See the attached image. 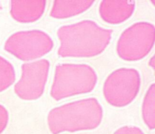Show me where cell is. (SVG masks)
Listing matches in <instances>:
<instances>
[{
    "label": "cell",
    "instance_id": "6da1fadb",
    "mask_svg": "<svg viewBox=\"0 0 155 134\" xmlns=\"http://www.w3.org/2000/svg\"><path fill=\"white\" fill-rule=\"evenodd\" d=\"M113 30L104 28L92 20L61 26L57 31L60 41L58 54L62 57H91L107 47Z\"/></svg>",
    "mask_w": 155,
    "mask_h": 134
},
{
    "label": "cell",
    "instance_id": "7a4b0ae2",
    "mask_svg": "<svg viewBox=\"0 0 155 134\" xmlns=\"http://www.w3.org/2000/svg\"><path fill=\"white\" fill-rule=\"evenodd\" d=\"M103 109L94 97L71 101L53 108L47 116L52 134L93 130L101 123Z\"/></svg>",
    "mask_w": 155,
    "mask_h": 134
},
{
    "label": "cell",
    "instance_id": "3957f363",
    "mask_svg": "<svg viewBox=\"0 0 155 134\" xmlns=\"http://www.w3.org/2000/svg\"><path fill=\"white\" fill-rule=\"evenodd\" d=\"M97 81L96 71L84 63H61L56 66L50 95L55 100L91 92Z\"/></svg>",
    "mask_w": 155,
    "mask_h": 134
},
{
    "label": "cell",
    "instance_id": "277c9868",
    "mask_svg": "<svg viewBox=\"0 0 155 134\" xmlns=\"http://www.w3.org/2000/svg\"><path fill=\"white\" fill-rule=\"evenodd\" d=\"M154 42V25L148 22H137L122 31L117 42L116 52L124 60L137 61L149 54Z\"/></svg>",
    "mask_w": 155,
    "mask_h": 134
},
{
    "label": "cell",
    "instance_id": "5b68a950",
    "mask_svg": "<svg viewBox=\"0 0 155 134\" xmlns=\"http://www.w3.org/2000/svg\"><path fill=\"white\" fill-rule=\"evenodd\" d=\"M141 85L140 74L133 68H120L106 78L103 94L111 106L122 107L130 104L137 97Z\"/></svg>",
    "mask_w": 155,
    "mask_h": 134
},
{
    "label": "cell",
    "instance_id": "8992f818",
    "mask_svg": "<svg viewBox=\"0 0 155 134\" xmlns=\"http://www.w3.org/2000/svg\"><path fill=\"white\" fill-rule=\"evenodd\" d=\"M53 46V40L48 33L35 29L14 33L6 40L4 48L17 59L28 62L47 54Z\"/></svg>",
    "mask_w": 155,
    "mask_h": 134
},
{
    "label": "cell",
    "instance_id": "52a82bcc",
    "mask_svg": "<svg viewBox=\"0 0 155 134\" xmlns=\"http://www.w3.org/2000/svg\"><path fill=\"white\" fill-rule=\"evenodd\" d=\"M50 66V62L45 59L24 63L21 76L14 86L15 94L24 100L40 98L45 90Z\"/></svg>",
    "mask_w": 155,
    "mask_h": 134
},
{
    "label": "cell",
    "instance_id": "ba28073f",
    "mask_svg": "<svg viewBox=\"0 0 155 134\" xmlns=\"http://www.w3.org/2000/svg\"><path fill=\"white\" fill-rule=\"evenodd\" d=\"M134 1L104 0L100 3L101 18L110 24H119L128 19L135 10Z\"/></svg>",
    "mask_w": 155,
    "mask_h": 134
},
{
    "label": "cell",
    "instance_id": "9c48e42d",
    "mask_svg": "<svg viewBox=\"0 0 155 134\" xmlns=\"http://www.w3.org/2000/svg\"><path fill=\"white\" fill-rule=\"evenodd\" d=\"M46 7L45 0H12L10 13L12 17L21 23H31L39 19Z\"/></svg>",
    "mask_w": 155,
    "mask_h": 134
},
{
    "label": "cell",
    "instance_id": "30bf717a",
    "mask_svg": "<svg viewBox=\"0 0 155 134\" xmlns=\"http://www.w3.org/2000/svg\"><path fill=\"white\" fill-rule=\"evenodd\" d=\"M93 3L91 0H55L50 15L56 19L68 18L87 11Z\"/></svg>",
    "mask_w": 155,
    "mask_h": 134
},
{
    "label": "cell",
    "instance_id": "8fae6325",
    "mask_svg": "<svg viewBox=\"0 0 155 134\" xmlns=\"http://www.w3.org/2000/svg\"><path fill=\"white\" fill-rule=\"evenodd\" d=\"M142 116L150 130L155 127V84L152 83L144 95L142 104Z\"/></svg>",
    "mask_w": 155,
    "mask_h": 134
},
{
    "label": "cell",
    "instance_id": "7c38bea8",
    "mask_svg": "<svg viewBox=\"0 0 155 134\" xmlns=\"http://www.w3.org/2000/svg\"><path fill=\"white\" fill-rule=\"evenodd\" d=\"M16 79L13 65L6 59L0 56V92L8 88Z\"/></svg>",
    "mask_w": 155,
    "mask_h": 134
},
{
    "label": "cell",
    "instance_id": "4fadbf2b",
    "mask_svg": "<svg viewBox=\"0 0 155 134\" xmlns=\"http://www.w3.org/2000/svg\"><path fill=\"white\" fill-rule=\"evenodd\" d=\"M113 134H145L138 127L134 126H125L119 128Z\"/></svg>",
    "mask_w": 155,
    "mask_h": 134
},
{
    "label": "cell",
    "instance_id": "5bb4252c",
    "mask_svg": "<svg viewBox=\"0 0 155 134\" xmlns=\"http://www.w3.org/2000/svg\"><path fill=\"white\" fill-rule=\"evenodd\" d=\"M8 121V112L7 109L0 104V134L6 128Z\"/></svg>",
    "mask_w": 155,
    "mask_h": 134
},
{
    "label": "cell",
    "instance_id": "9a60e30c",
    "mask_svg": "<svg viewBox=\"0 0 155 134\" xmlns=\"http://www.w3.org/2000/svg\"><path fill=\"white\" fill-rule=\"evenodd\" d=\"M149 66H151L153 69L154 70L155 68V58H154V56H153L149 60V62H148Z\"/></svg>",
    "mask_w": 155,
    "mask_h": 134
},
{
    "label": "cell",
    "instance_id": "2e32d148",
    "mask_svg": "<svg viewBox=\"0 0 155 134\" xmlns=\"http://www.w3.org/2000/svg\"><path fill=\"white\" fill-rule=\"evenodd\" d=\"M2 8V4L0 2V10H1Z\"/></svg>",
    "mask_w": 155,
    "mask_h": 134
}]
</instances>
